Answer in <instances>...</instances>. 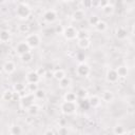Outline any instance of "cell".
I'll return each instance as SVG.
<instances>
[{
    "mask_svg": "<svg viewBox=\"0 0 135 135\" xmlns=\"http://www.w3.org/2000/svg\"><path fill=\"white\" fill-rule=\"evenodd\" d=\"M9 135H21L22 134V128L19 124H12L8 128Z\"/></svg>",
    "mask_w": 135,
    "mask_h": 135,
    "instance_id": "cell-26",
    "label": "cell"
},
{
    "mask_svg": "<svg viewBox=\"0 0 135 135\" xmlns=\"http://www.w3.org/2000/svg\"><path fill=\"white\" fill-rule=\"evenodd\" d=\"M78 98H77V95L75 92H66L64 93L63 95V101H68V102H77Z\"/></svg>",
    "mask_w": 135,
    "mask_h": 135,
    "instance_id": "cell-23",
    "label": "cell"
},
{
    "mask_svg": "<svg viewBox=\"0 0 135 135\" xmlns=\"http://www.w3.org/2000/svg\"><path fill=\"white\" fill-rule=\"evenodd\" d=\"M94 28L97 31V32H99V33H104L107 30H108V23L104 21V20H99V22L94 26Z\"/></svg>",
    "mask_w": 135,
    "mask_h": 135,
    "instance_id": "cell-27",
    "label": "cell"
},
{
    "mask_svg": "<svg viewBox=\"0 0 135 135\" xmlns=\"http://www.w3.org/2000/svg\"><path fill=\"white\" fill-rule=\"evenodd\" d=\"M69 134V130L65 126H59V128L57 129V135H68Z\"/></svg>",
    "mask_w": 135,
    "mask_h": 135,
    "instance_id": "cell-35",
    "label": "cell"
},
{
    "mask_svg": "<svg viewBox=\"0 0 135 135\" xmlns=\"http://www.w3.org/2000/svg\"><path fill=\"white\" fill-rule=\"evenodd\" d=\"M101 9V12H102V14L103 15H105V16H112L113 14H114V11H115V6L113 5V3H111L110 1L102 7V8H100Z\"/></svg>",
    "mask_w": 135,
    "mask_h": 135,
    "instance_id": "cell-20",
    "label": "cell"
},
{
    "mask_svg": "<svg viewBox=\"0 0 135 135\" xmlns=\"http://www.w3.org/2000/svg\"><path fill=\"white\" fill-rule=\"evenodd\" d=\"M122 135H130V134H129V132H128V131H126V132H124Z\"/></svg>",
    "mask_w": 135,
    "mask_h": 135,
    "instance_id": "cell-41",
    "label": "cell"
},
{
    "mask_svg": "<svg viewBox=\"0 0 135 135\" xmlns=\"http://www.w3.org/2000/svg\"><path fill=\"white\" fill-rule=\"evenodd\" d=\"M45 96H46V92H45V90L40 89V88L34 93V97H35V99H44Z\"/></svg>",
    "mask_w": 135,
    "mask_h": 135,
    "instance_id": "cell-33",
    "label": "cell"
},
{
    "mask_svg": "<svg viewBox=\"0 0 135 135\" xmlns=\"http://www.w3.org/2000/svg\"><path fill=\"white\" fill-rule=\"evenodd\" d=\"M35 71H36V73L39 75L40 78H42V77H44V76L46 75V69L43 68V66H40V68H38V69L35 70Z\"/></svg>",
    "mask_w": 135,
    "mask_h": 135,
    "instance_id": "cell-36",
    "label": "cell"
},
{
    "mask_svg": "<svg viewBox=\"0 0 135 135\" xmlns=\"http://www.w3.org/2000/svg\"><path fill=\"white\" fill-rule=\"evenodd\" d=\"M108 2H109V1H98V2H97V5H98L99 8H102Z\"/></svg>",
    "mask_w": 135,
    "mask_h": 135,
    "instance_id": "cell-40",
    "label": "cell"
},
{
    "mask_svg": "<svg viewBox=\"0 0 135 135\" xmlns=\"http://www.w3.org/2000/svg\"><path fill=\"white\" fill-rule=\"evenodd\" d=\"M78 30L74 26V25H66L63 28V33L62 36L66 39V40H75L77 39V35H78Z\"/></svg>",
    "mask_w": 135,
    "mask_h": 135,
    "instance_id": "cell-6",
    "label": "cell"
},
{
    "mask_svg": "<svg viewBox=\"0 0 135 135\" xmlns=\"http://www.w3.org/2000/svg\"><path fill=\"white\" fill-rule=\"evenodd\" d=\"M68 135H70V134H68Z\"/></svg>",
    "mask_w": 135,
    "mask_h": 135,
    "instance_id": "cell-42",
    "label": "cell"
},
{
    "mask_svg": "<svg viewBox=\"0 0 135 135\" xmlns=\"http://www.w3.org/2000/svg\"><path fill=\"white\" fill-rule=\"evenodd\" d=\"M76 44H77V47L78 49H80L82 51H85V50L90 49L92 42H91V39L90 38H81V39H77Z\"/></svg>",
    "mask_w": 135,
    "mask_h": 135,
    "instance_id": "cell-17",
    "label": "cell"
},
{
    "mask_svg": "<svg viewBox=\"0 0 135 135\" xmlns=\"http://www.w3.org/2000/svg\"><path fill=\"white\" fill-rule=\"evenodd\" d=\"M16 69H17V65H16V63H15L13 60H6V61L2 64V70H3V72H4L5 74H7V75L13 74V73L16 71Z\"/></svg>",
    "mask_w": 135,
    "mask_h": 135,
    "instance_id": "cell-10",
    "label": "cell"
},
{
    "mask_svg": "<svg viewBox=\"0 0 135 135\" xmlns=\"http://www.w3.org/2000/svg\"><path fill=\"white\" fill-rule=\"evenodd\" d=\"M100 18L98 15H95V14H92L90 17H88V23L91 25V26H95L98 22H99Z\"/></svg>",
    "mask_w": 135,
    "mask_h": 135,
    "instance_id": "cell-31",
    "label": "cell"
},
{
    "mask_svg": "<svg viewBox=\"0 0 135 135\" xmlns=\"http://www.w3.org/2000/svg\"><path fill=\"white\" fill-rule=\"evenodd\" d=\"M81 38H90V35L84 31H81V32L79 31L77 35V39H81Z\"/></svg>",
    "mask_w": 135,
    "mask_h": 135,
    "instance_id": "cell-38",
    "label": "cell"
},
{
    "mask_svg": "<svg viewBox=\"0 0 135 135\" xmlns=\"http://www.w3.org/2000/svg\"><path fill=\"white\" fill-rule=\"evenodd\" d=\"M19 59H20V61H21L22 63H30V62H32V60H33V54H32V52L25 53V54H23V55H20V56H19Z\"/></svg>",
    "mask_w": 135,
    "mask_h": 135,
    "instance_id": "cell-28",
    "label": "cell"
},
{
    "mask_svg": "<svg viewBox=\"0 0 135 135\" xmlns=\"http://www.w3.org/2000/svg\"><path fill=\"white\" fill-rule=\"evenodd\" d=\"M12 40V33L8 30H1L0 31V42L7 43Z\"/></svg>",
    "mask_w": 135,
    "mask_h": 135,
    "instance_id": "cell-19",
    "label": "cell"
},
{
    "mask_svg": "<svg viewBox=\"0 0 135 135\" xmlns=\"http://www.w3.org/2000/svg\"><path fill=\"white\" fill-rule=\"evenodd\" d=\"M126 131H127V130H126L124 126H122V124H120V123L115 124L114 128H113V134H114V135H122Z\"/></svg>",
    "mask_w": 135,
    "mask_h": 135,
    "instance_id": "cell-30",
    "label": "cell"
},
{
    "mask_svg": "<svg viewBox=\"0 0 135 135\" xmlns=\"http://www.w3.org/2000/svg\"><path fill=\"white\" fill-rule=\"evenodd\" d=\"M60 112L63 115H73L77 111V103L76 102H68V101H62L59 105Z\"/></svg>",
    "mask_w": 135,
    "mask_h": 135,
    "instance_id": "cell-3",
    "label": "cell"
},
{
    "mask_svg": "<svg viewBox=\"0 0 135 135\" xmlns=\"http://www.w3.org/2000/svg\"><path fill=\"white\" fill-rule=\"evenodd\" d=\"M20 108L23 110H27L32 104L35 103V97L34 94L31 93H25L20 97Z\"/></svg>",
    "mask_w": 135,
    "mask_h": 135,
    "instance_id": "cell-5",
    "label": "cell"
},
{
    "mask_svg": "<svg viewBox=\"0 0 135 135\" xmlns=\"http://www.w3.org/2000/svg\"><path fill=\"white\" fill-rule=\"evenodd\" d=\"M24 41L26 42V44L30 46L31 50H34V49L39 47V45L41 44V37H40V35L36 34V33H31V34L26 35Z\"/></svg>",
    "mask_w": 135,
    "mask_h": 135,
    "instance_id": "cell-2",
    "label": "cell"
},
{
    "mask_svg": "<svg viewBox=\"0 0 135 135\" xmlns=\"http://www.w3.org/2000/svg\"><path fill=\"white\" fill-rule=\"evenodd\" d=\"M129 36V31L126 26H118L115 30V37L118 40H126Z\"/></svg>",
    "mask_w": 135,
    "mask_h": 135,
    "instance_id": "cell-12",
    "label": "cell"
},
{
    "mask_svg": "<svg viewBox=\"0 0 135 135\" xmlns=\"http://www.w3.org/2000/svg\"><path fill=\"white\" fill-rule=\"evenodd\" d=\"M100 99H101V101H103L105 103H112L115 99V95L111 90H103L101 92Z\"/></svg>",
    "mask_w": 135,
    "mask_h": 135,
    "instance_id": "cell-11",
    "label": "cell"
},
{
    "mask_svg": "<svg viewBox=\"0 0 135 135\" xmlns=\"http://www.w3.org/2000/svg\"><path fill=\"white\" fill-rule=\"evenodd\" d=\"M38 89H39L38 83H26V92L27 93L34 94Z\"/></svg>",
    "mask_w": 135,
    "mask_h": 135,
    "instance_id": "cell-34",
    "label": "cell"
},
{
    "mask_svg": "<svg viewBox=\"0 0 135 135\" xmlns=\"http://www.w3.org/2000/svg\"><path fill=\"white\" fill-rule=\"evenodd\" d=\"M15 52H16V54H17L18 56H20V55H23V54H25V53L31 52V49H30V46L26 44V42L23 40V41H20V42H18V43L16 44V46H15Z\"/></svg>",
    "mask_w": 135,
    "mask_h": 135,
    "instance_id": "cell-9",
    "label": "cell"
},
{
    "mask_svg": "<svg viewBox=\"0 0 135 135\" xmlns=\"http://www.w3.org/2000/svg\"><path fill=\"white\" fill-rule=\"evenodd\" d=\"M88 103H89V107L93 108V109H96L100 105L101 103V99H100V96L96 95V94H93V95H90L89 98H88Z\"/></svg>",
    "mask_w": 135,
    "mask_h": 135,
    "instance_id": "cell-15",
    "label": "cell"
},
{
    "mask_svg": "<svg viewBox=\"0 0 135 135\" xmlns=\"http://www.w3.org/2000/svg\"><path fill=\"white\" fill-rule=\"evenodd\" d=\"M63 28H64L63 25H61V24H57V25H55V27H54V33H55V34H60V35H62V33H63Z\"/></svg>",
    "mask_w": 135,
    "mask_h": 135,
    "instance_id": "cell-37",
    "label": "cell"
},
{
    "mask_svg": "<svg viewBox=\"0 0 135 135\" xmlns=\"http://www.w3.org/2000/svg\"><path fill=\"white\" fill-rule=\"evenodd\" d=\"M105 80L109 83H113V84L116 83V82H118L119 77H118L115 69H113V68L107 69V72H105Z\"/></svg>",
    "mask_w": 135,
    "mask_h": 135,
    "instance_id": "cell-8",
    "label": "cell"
},
{
    "mask_svg": "<svg viewBox=\"0 0 135 135\" xmlns=\"http://www.w3.org/2000/svg\"><path fill=\"white\" fill-rule=\"evenodd\" d=\"M15 15L20 20H27L32 15V8L25 2H18L15 8Z\"/></svg>",
    "mask_w": 135,
    "mask_h": 135,
    "instance_id": "cell-1",
    "label": "cell"
},
{
    "mask_svg": "<svg viewBox=\"0 0 135 135\" xmlns=\"http://www.w3.org/2000/svg\"><path fill=\"white\" fill-rule=\"evenodd\" d=\"M43 135H56V133H55V131L53 130V129H46L44 132H43Z\"/></svg>",
    "mask_w": 135,
    "mask_h": 135,
    "instance_id": "cell-39",
    "label": "cell"
},
{
    "mask_svg": "<svg viewBox=\"0 0 135 135\" xmlns=\"http://www.w3.org/2000/svg\"><path fill=\"white\" fill-rule=\"evenodd\" d=\"M58 83H59L58 85H59V88H60L61 90H66L68 88H70V86L72 85L73 80H72L71 77L66 76V77H64L63 79H61L60 81H58Z\"/></svg>",
    "mask_w": 135,
    "mask_h": 135,
    "instance_id": "cell-22",
    "label": "cell"
},
{
    "mask_svg": "<svg viewBox=\"0 0 135 135\" xmlns=\"http://www.w3.org/2000/svg\"><path fill=\"white\" fill-rule=\"evenodd\" d=\"M17 30H18V32L21 33V34H28L30 31H31V27H30V25H28L27 23H20V24L18 25Z\"/></svg>",
    "mask_w": 135,
    "mask_h": 135,
    "instance_id": "cell-32",
    "label": "cell"
},
{
    "mask_svg": "<svg viewBox=\"0 0 135 135\" xmlns=\"http://www.w3.org/2000/svg\"><path fill=\"white\" fill-rule=\"evenodd\" d=\"M76 95H77V98L80 99V100H86V99L89 98V96H90L88 90L84 89V88H80V89H78L77 92H76Z\"/></svg>",
    "mask_w": 135,
    "mask_h": 135,
    "instance_id": "cell-25",
    "label": "cell"
},
{
    "mask_svg": "<svg viewBox=\"0 0 135 135\" xmlns=\"http://www.w3.org/2000/svg\"><path fill=\"white\" fill-rule=\"evenodd\" d=\"M16 95H17V94L14 93L13 90L6 89V90H4L3 93H2V95H1V99H2L3 101H5V102H12V101L15 99Z\"/></svg>",
    "mask_w": 135,
    "mask_h": 135,
    "instance_id": "cell-16",
    "label": "cell"
},
{
    "mask_svg": "<svg viewBox=\"0 0 135 135\" xmlns=\"http://www.w3.org/2000/svg\"><path fill=\"white\" fill-rule=\"evenodd\" d=\"M64 77H66V73L63 69H57L53 72V78L57 81H60L61 79H63Z\"/></svg>",
    "mask_w": 135,
    "mask_h": 135,
    "instance_id": "cell-24",
    "label": "cell"
},
{
    "mask_svg": "<svg viewBox=\"0 0 135 135\" xmlns=\"http://www.w3.org/2000/svg\"><path fill=\"white\" fill-rule=\"evenodd\" d=\"M115 70H116V73L119 78H127V76L129 75V70H128L127 65H123V64L118 65Z\"/></svg>",
    "mask_w": 135,
    "mask_h": 135,
    "instance_id": "cell-21",
    "label": "cell"
},
{
    "mask_svg": "<svg viewBox=\"0 0 135 135\" xmlns=\"http://www.w3.org/2000/svg\"><path fill=\"white\" fill-rule=\"evenodd\" d=\"M40 79H41V78H40L39 75L36 73V71H30V72L25 75L26 83H39Z\"/></svg>",
    "mask_w": 135,
    "mask_h": 135,
    "instance_id": "cell-14",
    "label": "cell"
},
{
    "mask_svg": "<svg viewBox=\"0 0 135 135\" xmlns=\"http://www.w3.org/2000/svg\"><path fill=\"white\" fill-rule=\"evenodd\" d=\"M71 17H72V20H73V21L80 22V21H82V20L85 18V11H84L83 8H76V9L72 13Z\"/></svg>",
    "mask_w": 135,
    "mask_h": 135,
    "instance_id": "cell-13",
    "label": "cell"
},
{
    "mask_svg": "<svg viewBox=\"0 0 135 135\" xmlns=\"http://www.w3.org/2000/svg\"><path fill=\"white\" fill-rule=\"evenodd\" d=\"M75 73L80 78H86L91 74V66L85 62H80L75 69Z\"/></svg>",
    "mask_w": 135,
    "mask_h": 135,
    "instance_id": "cell-4",
    "label": "cell"
},
{
    "mask_svg": "<svg viewBox=\"0 0 135 135\" xmlns=\"http://www.w3.org/2000/svg\"><path fill=\"white\" fill-rule=\"evenodd\" d=\"M42 18L46 23H54L58 18V13L54 8H47L43 12Z\"/></svg>",
    "mask_w": 135,
    "mask_h": 135,
    "instance_id": "cell-7",
    "label": "cell"
},
{
    "mask_svg": "<svg viewBox=\"0 0 135 135\" xmlns=\"http://www.w3.org/2000/svg\"><path fill=\"white\" fill-rule=\"evenodd\" d=\"M39 111H40V107H39L37 103L32 104V105L26 110L27 114H28V115H31V116H36V115L39 113Z\"/></svg>",
    "mask_w": 135,
    "mask_h": 135,
    "instance_id": "cell-29",
    "label": "cell"
},
{
    "mask_svg": "<svg viewBox=\"0 0 135 135\" xmlns=\"http://www.w3.org/2000/svg\"><path fill=\"white\" fill-rule=\"evenodd\" d=\"M12 90L17 95H22V94H24V92H26V84L23 83V82H17L13 85Z\"/></svg>",
    "mask_w": 135,
    "mask_h": 135,
    "instance_id": "cell-18",
    "label": "cell"
}]
</instances>
